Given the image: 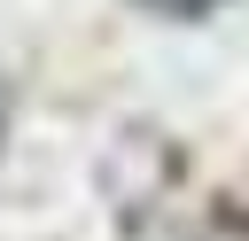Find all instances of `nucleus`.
I'll return each mask as SVG.
<instances>
[{
    "instance_id": "nucleus-1",
    "label": "nucleus",
    "mask_w": 249,
    "mask_h": 241,
    "mask_svg": "<svg viewBox=\"0 0 249 241\" xmlns=\"http://www.w3.org/2000/svg\"><path fill=\"white\" fill-rule=\"evenodd\" d=\"M148 16H171V23H195V16H210V8H226V0H140Z\"/></svg>"
}]
</instances>
